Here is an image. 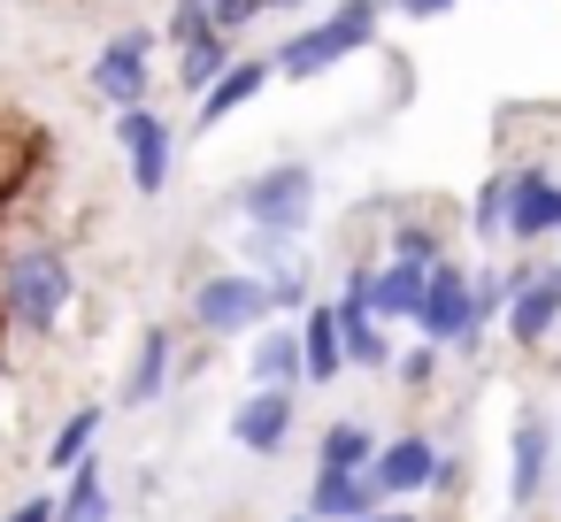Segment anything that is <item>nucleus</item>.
Here are the masks:
<instances>
[{
  "mask_svg": "<svg viewBox=\"0 0 561 522\" xmlns=\"http://www.w3.org/2000/svg\"><path fill=\"white\" fill-rule=\"evenodd\" d=\"M101 422H108V415H101L93 399H85V407H70V415H62V430L47 438V468H55V476H70V468H78V461L93 453V438H101Z\"/></svg>",
  "mask_w": 561,
  "mask_h": 522,
  "instance_id": "21",
  "label": "nucleus"
},
{
  "mask_svg": "<svg viewBox=\"0 0 561 522\" xmlns=\"http://www.w3.org/2000/svg\"><path fill=\"white\" fill-rule=\"evenodd\" d=\"M231 438L247 453H285V438H293V392H247L231 407Z\"/></svg>",
  "mask_w": 561,
  "mask_h": 522,
  "instance_id": "15",
  "label": "nucleus"
},
{
  "mask_svg": "<svg viewBox=\"0 0 561 522\" xmlns=\"http://www.w3.org/2000/svg\"><path fill=\"white\" fill-rule=\"evenodd\" d=\"M438 361H446V353L415 338V346H408V353L392 361V384H400V392H431V384H438Z\"/></svg>",
  "mask_w": 561,
  "mask_h": 522,
  "instance_id": "26",
  "label": "nucleus"
},
{
  "mask_svg": "<svg viewBox=\"0 0 561 522\" xmlns=\"http://www.w3.org/2000/svg\"><path fill=\"white\" fill-rule=\"evenodd\" d=\"M270 16V0H208V24L224 32V39H239L247 24H262Z\"/></svg>",
  "mask_w": 561,
  "mask_h": 522,
  "instance_id": "28",
  "label": "nucleus"
},
{
  "mask_svg": "<svg viewBox=\"0 0 561 522\" xmlns=\"http://www.w3.org/2000/svg\"><path fill=\"white\" fill-rule=\"evenodd\" d=\"M231 62H239V39H224V32H208V39H193V47H178V85H185V93L201 101V93H208V85H216V78H224Z\"/></svg>",
  "mask_w": 561,
  "mask_h": 522,
  "instance_id": "20",
  "label": "nucleus"
},
{
  "mask_svg": "<svg viewBox=\"0 0 561 522\" xmlns=\"http://www.w3.org/2000/svg\"><path fill=\"white\" fill-rule=\"evenodd\" d=\"M116 147H124V162H131V185L154 200V193L170 185V162H178V131L154 116V101L116 116Z\"/></svg>",
  "mask_w": 561,
  "mask_h": 522,
  "instance_id": "8",
  "label": "nucleus"
},
{
  "mask_svg": "<svg viewBox=\"0 0 561 522\" xmlns=\"http://www.w3.org/2000/svg\"><path fill=\"white\" fill-rule=\"evenodd\" d=\"M270 9H300V0H270Z\"/></svg>",
  "mask_w": 561,
  "mask_h": 522,
  "instance_id": "32",
  "label": "nucleus"
},
{
  "mask_svg": "<svg viewBox=\"0 0 561 522\" xmlns=\"http://www.w3.org/2000/svg\"><path fill=\"white\" fill-rule=\"evenodd\" d=\"M546 468H553V422H546L538 407H523L515 430H507V499L530 507V499L546 491Z\"/></svg>",
  "mask_w": 561,
  "mask_h": 522,
  "instance_id": "12",
  "label": "nucleus"
},
{
  "mask_svg": "<svg viewBox=\"0 0 561 522\" xmlns=\"http://www.w3.org/2000/svg\"><path fill=\"white\" fill-rule=\"evenodd\" d=\"M247 376H254V392H293V384H300V338H293V330H262Z\"/></svg>",
  "mask_w": 561,
  "mask_h": 522,
  "instance_id": "19",
  "label": "nucleus"
},
{
  "mask_svg": "<svg viewBox=\"0 0 561 522\" xmlns=\"http://www.w3.org/2000/svg\"><path fill=\"white\" fill-rule=\"evenodd\" d=\"M377 507H385V491L369 484V468H316L300 514H316V522H362V514H377Z\"/></svg>",
  "mask_w": 561,
  "mask_h": 522,
  "instance_id": "13",
  "label": "nucleus"
},
{
  "mask_svg": "<svg viewBox=\"0 0 561 522\" xmlns=\"http://www.w3.org/2000/svg\"><path fill=\"white\" fill-rule=\"evenodd\" d=\"M0 522H55V491H32V499H16Z\"/></svg>",
  "mask_w": 561,
  "mask_h": 522,
  "instance_id": "29",
  "label": "nucleus"
},
{
  "mask_svg": "<svg viewBox=\"0 0 561 522\" xmlns=\"http://www.w3.org/2000/svg\"><path fill=\"white\" fill-rule=\"evenodd\" d=\"M239 216H247V231H285V239H300L308 216H316V170H308V162H270L262 177L239 185Z\"/></svg>",
  "mask_w": 561,
  "mask_h": 522,
  "instance_id": "4",
  "label": "nucleus"
},
{
  "mask_svg": "<svg viewBox=\"0 0 561 522\" xmlns=\"http://www.w3.org/2000/svg\"><path fill=\"white\" fill-rule=\"evenodd\" d=\"M193 330L216 346V338H247V330H262L277 308H270V285L262 277H247V269H216V277H201L193 285Z\"/></svg>",
  "mask_w": 561,
  "mask_h": 522,
  "instance_id": "3",
  "label": "nucleus"
},
{
  "mask_svg": "<svg viewBox=\"0 0 561 522\" xmlns=\"http://www.w3.org/2000/svg\"><path fill=\"white\" fill-rule=\"evenodd\" d=\"M369 262L362 269H346V285H339V300H331V323H339V346H346V369H385L392 361V346H385V323L369 315Z\"/></svg>",
  "mask_w": 561,
  "mask_h": 522,
  "instance_id": "9",
  "label": "nucleus"
},
{
  "mask_svg": "<svg viewBox=\"0 0 561 522\" xmlns=\"http://www.w3.org/2000/svg\"><path fill=\"white\" fill-rule=\"evenodd\" d=\"M293 522H316V514H293Z\"/></svg>",
  "mask_w": 561,
  "mask_h": 522,
  "instance_id": "33",
  "label": "nucleus"
},
{
  "mask_svg": "<svg viewBox=\"0 0 561 522\" xmlns=\"http://www.w3.org/2000/svg\"><path fill=\"white\" fill-rule=\"evenodd\" d=\"M431 476H438V445L423 430H400V438H385L369 453V484L385 491V507L408 499V491H431Z\"/></svg>",
  "mask_w": 561,
  "mask_h": 522,
  "instance_id": "10",
  "label": "nucleus"
},
{
  "mask_svg": "<svg viewBox=\"0 0 561 522\" xmlns=\"http://www.w3.org/2000/svg\"><path fill=\"white\" fill-rule=\"evenodd\" d=\"M216 24H208V0H178L170 9V24L154 32V39H170V47H193V39H208Z\"/></svg>",
  "mask_w": 561,
  "mask_h": 522,
  "instance_id": "27",
  "label": "nucleus"
},
{
  "mask_svg": "<svg viewBox=\"0 0 561 522\" xmlns=\"http://www.w3.org/2000/svg\"><path fill=\"white\" fill-rule=\"evenodd\" d=\"M362 522H415L408 507H377V514H362Z\"/></svg>",
  "mask_w": 561,
  "mask_h": 522,
  "instance_id": "31",
  "label": "nucleus"
},
{
  "mask_svg": "<svg viewBox=\"0 0 561 522\" xmlns=\"http://www.w3.org/2000/svg\"><path fill=\"white\" fill-rule=\"evenodd\" d=\"M170 376H178V338H170V323H147L139 330V353H131V369H124V407H154L162 392H170Z\"/></svg>",
  "mask_w": 561,
  "mask_h": 522,
  "instance_id": "14",
  "label": "nucleus"
},
{
  "mask_svg": "<svg viewBox=\"0 0 561 522\" xmlns=\"http://www.w3.org/2000/svg\"><path fill=\"white\" fill-rule=\"evenodd\" d=\"M78 308V269L55 239H9L0 246V323L24 338H55Z\"/></svg>",
  "mask_w": 561,
  "mask_h": 522,
  "instance_id": "1",
  "label": "nucleus"
},
{
  "mask_svg": "<svg viewBox=\"0 0 561 522\" xmlns=\"http://www.w3.org/2000/svg\"><path fill=\"white\" fill-rule=\"evenodd\" d=\"M300 376L308 384H339L346 376V346H339V323H331V300H316V308H300Z\"/></svg>",
  "mask_w": 561,
  "mask_h": 522,
  "instance_id": "17",
  "label": "nucleus"
},
{
  "mask_svg": "<svg viewBox=\"0 0 561 522\" xmlns=\"http://www.w3.org/2000/svg\"><path fill=\"white\" fill-rule=\"evenodd\" d=\"M369 453H377V438H369V422H354V415L316 438V468H369Z\"/></svg>",
  "mask_w": 561,
  "mask_h": 522,
  "instance_id": "23",
  "label": "nucleus"
},
{
  "mask_svg": "<svg viewBox=\"0 0 561 522\" xmlns=\"http://www.w3.org/2000/svg\"><path fill=\"white\" fill-rule=\"evenodd\" d=\"M369 315L377 323H415V300H423V269H400V262H369Z\"/></svg>",
  "mask_w": 561,
  "mask_h": 522,
  "instance_id": "18",
  "label": "nucleus"
},
{
  "mask_svg": "<svg viewBox=\"0 0 561 522\" xmlns=\"http://www.w3.org/2000/svg\"><path fill=\"white\" fill-rule=\"evenodd\" d=\"M154 55H162V39H154V24H131V32H116L101 55H93V93L124 116V108H147L154 101Z\"/></svg>",
  "mask_w": 561,
  "mask_h": 522,
  "instance_id": "5",
  "label": "nucleus"
},
{
  "mask_svg": "<svg viewBox=\"0 0 561 522\" xmlns=\"http://www.w3.org/2000/svg\"><path fill=\"white\" fill-rule=\"evenodd\" d=\"M385 262H400V269H438V262H446V231L423 223V216H408V223H392Z\"/></svg>",
  "mask_w": 561,
  "mask_h": 522,
  "instance_id": "22",
  "label": "nucleus"
},
{
  "mask_svg": "<svg viewBox=\"0 0 561 522\" xmlns=\"http://www.w3.org/2000/svg\"><path fill=\"white\" fill-rule=\"evenodd\" d=\"M392 9H400V16H415V24H431V16H446V9H454V0H392Z\"/></svg>",
  "mask_w": 561,
  "mask_h": 522,
  "instance_id": "30",
  "label": "nucleus"
},
{
  "mask_svg": "<svg viewBox=\"0 0 561 522\" xmlns=\"http://www.w3.org/2000/svg\"><path fill=\"white\" fill-rule=\"evenodd\" d=\"M239 254H247V277H285V269H300V239H285V231H247L239 239Z\"/></svg>",
  "mask_w": 561,
  "mask_h": 522,
  "instance_id": "24",
  "label": "nucleus"
},
{
  "mask_svg": "<svg viewBox=\"0 0 561 522\" xmlns=\"http://www.w3.org/2000/svg\"><path fill=\"white\" fill-rule=\"evenodd\" d=\"M500 239H507V246H538V239H561V177H553V170H507Z\"/></svg>",
  "mask_w": 561,
  "mask_h": 522,
  "instance_id": "6",
  "label": "nucleus"
},
{
  "mask_svg": "<svg viewBox=\"0 0 561 522\" xmlns=\"http://www.w3.org/2000/svg\"><path fill=\"white\" fill-rule=\"evenodd\" d=\"M262 85H270V55H239V62H231V70H224V78L201 93V116H193V131H216V124H224V116H239V108H247Z\"/></svg>",
  "mask_w": 561,
  "mask_h": 522,
  "instance_id": "16",
  "label": "nucleus"
},
{
  "mask_svg": "<svg viewBox=\"0 0 561 522\" xmlns=\"http://www.w3.org/2000/svg\"><path fill=\"white\" fill-rule=\"evenodd\" d=\"M415 330H423V346H477V330H469V269L461 262H438V269H423V300H415Z\"/></svg>",
  "mask_w": 561,
  "mask_h": 522,
  "instance_id": "7",
  "label": "nucleus"
},
{
  "mask_svg": "<svg viewBox=\"0 0 561 522\" xmlns=\"http://www.w3.org/2000/svg\"><path fill=\"white\" fill-rule=\"evenodd\" d=\"M377 16H385V0H331V16H316L308 32H293V39L270 55V70L293 78V85H308V78L339 70L346 55H362V47L377 39Z\"/></svg>",
  "mask_w": 561,
  "mask_h": 522,
  "instance_id": "2",
  "label": "nucleus"
},
{
  "mask_svg": "<svg viewBox=\"0 0 561 522\" xmlns=\"http://www.w3.org/2000/svg\"><path fill=\"white\" fill-rule=\"evenodd\" d=\"M500 330H507L515 346H546V338L561 330V269H530L523 285H507Z\"/></svg>",
  "mask_w": 561,
  "mask_h": 522,
  "instance_id": "11",
  "label": "nucleus"
},
{
  "mask_svg": "<svg viewBox=\"0 0 561 522\" xmlns=\"http://www.w3.org/2000/svg\"><path fill=\"white\" fill-rule=\"evenodd\" d=\"M500 200H507V170H492V177L477 185V200H469V231H477L484 246H500Z\"/></svg>",
  "mask_w": 561,
  "mask_h": 522,
  "instance_id": "25",
  "label": "nucleus"
}]
</instances>
